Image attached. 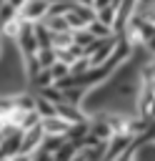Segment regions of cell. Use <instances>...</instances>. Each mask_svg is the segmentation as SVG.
Segmentation results:
<instances>
[{"instance_id": "cell-14", "label": "cell", "mask_w": 155, "mask_h": 161, "mask_svg": "<svg viewBox=\"0 0 155 161\" xmlns=\"http://www.w3.org/2000/svg\"><path fill=\"white\" fill-rule=\"evenodd\" d=\"M48 70H50L52 80H58V78H62V75H68V73H70V65H68V63H62V60H55Z\"/></svg>"}, {"instance_id": "cell-15", "label": "cell", "mask_w": 155, "mask_h": 161, "mask_svg": "<svg viewBox=\"0 0 155 161\" xmlns=\"http://www.w3.org/2000/svg\"><path fill=\"white\" fill-rule=\"evenodd\" d=\"M12 18H18V10H15L10 3H2V5H0V25L8 23V20H12Z\"/></svg>"}, {"instance_id": "cell-12", "label": "cell", "mask_w": 155, "mask_h": 161, "mask_svg": "<svg viewBox=\"0 0 155 161\" xmlns=\"http://www.w3.org/2000/svg\"><path fill=\"white\" fill-rule=\"evenodd\" d=\"M35 111H38V116H40V118L52 116V113H55V103H50V101H48V98H42V96H35Z\"/></svg>"}, {"instance_id": "cell-9", "label": "cell", "mask_w": 155, "mask_h": 161, "mask_svg": "<svg viewBox=\"0 0 155 161\" xmlns=\"http://www.w3.org/2000/svg\"><path fill=\"white\" fill-rule=\"evenodd\" d=\"M35 58L40 63V68H50L55 63V48L52 45H45V48H38L35 50Z\"/></svg>"}, {"instance_id": "cell-3", "label": "cell", "mask_w": 155, "mask_h": 161, "mask_svg": "<svg viewBox=\"0 0 155 161\" xmlns=\"http://www.w3.org/2000/svg\"><path fill=\"white\" fill-rule=\"evenodd\" d=\"M20 136H22V128H12L10 133H2L0 136V158H15L18 151H20Z\"/></svg>"}, {"instance_id": "cell-5", "label": "cell", "mask_w": 155, "mask_h": 161, "mask_svg": "<svg viewBox=\"0 0 155 161\" xmlns=\"http://www.w3.org/2000/svg\"><path fill=\"white\" fill-rule=\"evenodd\" d=\"M40 126H42V131H45V133H65L70 123H68L65 118H60L58 113H52V116L40 118Z\"/></svg>"}, {"instance_id": "cell-4", "label": "cell", "mask_w": 155, "mask_h": 161, "mask_svg": "<svg viewBox=\"0 0 155 161\" xmlns=\"http://www.w3.org/2000/svg\"><path fill=\"white\" fill-rule=\"evenodd\" d=\"M55 113L60 116V118H65L68 123H75V121H82V118H88L85 113H82V108L80 106H75V103H55Z\"/></svg>"}, {"instance_id": "cell-8", "label": "cell", "mask_w": 155, "mask_h": 161, "mask_svg": "<svg viewBox=\"0 0 155 161\" xmlns=\"http://www.w3.org/2000/svg\"><path fill=\"white\" fill-rule=\"evenodd\" d=\"M85 30H88L92 38H108V35H112V28L105 25V23H100V20H95V18L85 25Z\"/></svg>"}, {"instance_id": "cell-2", "label": "cell", "mask_w": 155, "mask_h": 161, "mask_svg": "<svg viewBox=\"0 0 155 161\" xmlns=\"http://www.w3.org/2000/svg\"><path fill=\"white\" fill-rule=\"evenodd\" d=\"M45 13H48V0H25V3L18 8V18H20V20H28V23L42 20Z\"/></svg>"}, {"instance_id": "cell-1", "label": "cell", "mask_w": 155, "mask_h": 161, "mask_svg": "<svg viewBox=\"0 0 155 161\" xmlns=\"http://www.w3.org/2000/svg\"><path fill=\"white\" fill-rule=\"evenodd\" d=\"M42 126H40V121L35 123V126H28V128H22V136H20V151H18V156L15 158H28L30 156V151L42 141Z\"/></svg>"}, {"instance_id": "cell-13", "label": "cell", "mask_w": 155, "mask_h": 161, "mask_svg": "<svg viewBox=\"0 0 155 161\" xmlns=\"http://www.w3.org/2000/svg\"><path fill=\"white\" fill-rule=\"evenodd\" d=\"M95 20H100V23H105V25H110V28H112V20H115V8H112V5L98 8V10H95Z\"/></svg>"}, {"instance_id": "cell-17", "label": "cell", "mask_w": 155, "mask_h": 161, "mask_svg": "<svg viewBox=\"0 0 155 161\" xmlns=\"http://www.w3.org/2000/svg\"><path fill=\"white\" fill-rule=\"evenodd\" d=\"M2 3H5V0H0V5H2Z\"/></svg>"}, {"instance_id": "cell-16", "label": "cell", "mask_w": 155, "mask_h": 161, "mask_svg": "<svg viewBox=\"0 0 155 161\" xmlns=\"http://www.w3.org/2000/svg\"><path fill=\"white\" fill-rule=\"evenodd\" d=\"M5 3H10V5H12V8H15V10H18V8H20V5H22V3H25V0H5Z\"/></svg>"}, {"instance_id": "cell-6", "label": "cell", "mask_w": 155, "mask_h": 161, "mask_svg": "<svg viewBox=\"0 0 155 161\" xmlns=\"http://www.w3.org/2000/svg\"><path fill=\"white\" fill-rule=\"evenodd\" d=\"M75 151H78V143H72V141H62L58 148H55V153H52V161H68V158H75Z\"/></svg>"}, {"instance_id": "cell-7", "label": "cell", "mask_w": 155, "mask_h": 161, "mask_svg": "<svg viewBox=\"0 0 155 161\" xmlns=\"http://www.w3.org/2000/svg\"><path fill=\"white\" fill-rule=\"evenodd\" d=\"M85 91H88L85 86H68V88H62V101H65V103H75V106H80Z\"/></svg>"}, {"instance_id": "cell-11", "label": "cell", "mask_w": 155, "mask_h": 161, "mask_svg": "<svg viewBox=\"0 0 155 161\" xmlns=\"http://www.w3.org/2000/svg\"><path fill=\"white\" fill-rule=\"evenodd\" d=\"M28 83L38 91V88H42V86H50V83H52V75H50V70H48V68H40L32 78H28Z\"/></svg>"}, {"instance_id": "cell-10", "label": "cell", "mask_w": 155, "mask_h": 161, "mask_svg": "<svg viewBox=\"0 0 155 161\" xmlns=\"http://www.w3.org/2000/svg\"><path fill=\"white\" fill-rule=\"evenodd\" d=\"M38 96H42V98H48L50 103H62V91L55 86V83H50V86H42V88H38Z\"/></svg>"}]
</instances>
